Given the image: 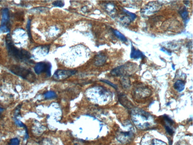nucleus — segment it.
Returning a JSON list of instances; mask_svg holds the SVG:
<instances>
[{
	"mask_svg": "<svg viewBox=\"0 0 193 145\" xmlns=\"http://www.w3.org/2000/svg\"><path fill=\"white\" fill-rule=\"evenodd\" d=\"M137 65L133 63H129L114 68L110 72L113 76H128L134 73L137 69Z\"/></svg>",
	"mask_w": 193,
	"mask_h": 145,
	"instance_id": "3",
	"label": "nucleus"
},
{
	"mask_svg": "<svg viewBox=\"0 0 193 145\" xmlns=\"http://www.w3.org/2000/svg\"><path fill=\"white\" fill-rule=\"evenodd\" d=\"M10 71L17 76L26 79L29 82H33L35 79V75L32 71L19 65H13L11 67Z\"/></svg>",
	"mask_w": 193,
	"mask_h": 145,
	"instance_id": "4",
	"label": "nucleus"
},
{
	"mask_svg": "<svg viewBox=\"0 0 193 145\" xmlns=\"http://www.w3.org/2000/svg\"><path fill=\"white\" fill-rule=\"evenodd\" d=\"M174 89L178 92H182L185 88V84L183 81L178 80L174 84Z\"/></svg>",
	"mask_w": 193,
	"mask_h": 145,
	"instance_id": "14",
	"label": "nucleus"
},
{
	"mask_svg": "<svg viewBox=\"0 0 193 145\" xmlns=\"http://www.w3.org/2000/svg\"><path fill=\"white\" fill-rule=\"evenodd\" d=\"M101 81H102L105 82V83L108 84L110 85V86H111V87H112L114 88V89H117V86H116V85H115L114 84L112 83V82L109 81H108L106 80H101Z\"/></svg>",
	"mask_w": 193,
	"mask_h": 145,
	"instance_id": "25",
	"label": "nucleus"
},
{
	"mask_svg": "<svg viewBox=\"0 0 193 145\" xmlns=\"http://www.w3.org/2000/svg\"><path fill=\"white\" fill-rule=\"evenodd\" d=\"M130 57L132 59H139L140 58L142 59L144 57V56L141 51L138 49H136L132 45Z\"/></svg>",
	"mask_w": 193,
	"mask_h": 145,
	"instance_id": "12",
	"label": "nucleus"
},
{
	"mask_svg": "<svg viewBox=\"0 0 193 145\" xmlns=\"http://www.w3.org/2000/svg\"><path fill=\"white\" fill-rule=\"evenodd\" d=\"M153 145H166V144L164 142L158 140H153Z\"/></svg>",
	"mask_w": 193,
	"mask_h": 145,
	"instance_id": "23",
	"label": "nucleus"
},
{
	"mask_svg": "<svg viewBox=\"0 0 193 145\" xmlns=\"http://www.w3.org/2000/svg\"><path fill=\"white\" fill-rule=\"evenodd\" d=\"M135 94L140 98H144L150 96L151 92L150 89L144 87L137 88L135 91Z\"/></svg>",
	"mask_w": 193,
	"mask_h": 145,
	"instance_id": "11",
	"label": "nucleus"
},
{
	"mask_svg": "<svg viewBox=\"0 0 193 145\" xmlns=\"http://www.w3.org/2000/svg\"><path fill=\"white\" fill-rule=\"evenodd\" d=\"M134 134L130 131L128 132H120L117 135V139L120 143L125 144H127L133 140Z\"/></svg>",
	"mask_w": 193,
	"mask_h": 145,
	"instance_id": "9",
	"label": "nucleus"
},
{
	"mask_svg": "<svg viewBox=\"0 0 193 145\" xmlns=\"http://www.w3.org/2000/svg\"><path fill=\"white\" fill-rule=\"evenodd\" d=\"M180 13V15L183 19L185 21H187L188 19L189 13L186 9L185 8H184L183 9L181 10Z\"/></svg>",
	"mask_w": 193,
	"mask_h": 145,
	"instance_id": "18",
	"label": "nucleus"
},
{
	"mask_svg": "<svg viewBox=\"0 0 193 145\" xmlns=\"http://www.w3.org/2000/svg\"><path fill=\"white\" fill-rule=\"evenodd\" d=\"M120 82L122 86L125 89H128L130 87V81L128 76H122Z\"/></svg>",
	"mask_w": 193,
	"mask_h": 145,
	"instance_id": "13",
	"label": "nucleus"
},
{
	"mask_svg": "<svg viewBox=\"0 0 193 145\" xmlns=\"http://www.w3.org/2000/svg\"><path fill=\"white\" fill-rule=\"evenodd\" d=\"M160 6L157 3L150 2L141 9V13L144 16L151 15L159 10Z\"/></svg>",
	"mask_w": 193,
	"mask_h": 145,
	"instance_id": "8",
	"label": "nucleus"
},
{
	"mask_svg": "<svg viewBox=\"0 0 193 145\" xmlns=\"http://www.w3.org/2000/svg\"><path fill=\"white\" fill-rule=\"evenodd\" d=\"M122 10L123 12H124V13H125L126 15H128V16L130 17L132 21H134V20L136 19L137 16H136L135 14L132 13L130 12V11L126 10L124 9H123Z\"/></svg>",
	"mask_w": 193,
	"mask_h": 145,
	"instance_id": "19",
	"label": "nucleus"
},
{
	"mask_svg": "<svg viewBox=\"0 0 193 145\" xmlns=\"http://www.w3.org/2000/svg\"><path fill=\"white\" fill-rule=\"evenodd\" d=\"M30 24H31V20H29L27 22V29L28 30V35L30 38H32V35L30 32Z\"/></svg>",
	"mask_w": 193,
	"mask_h": 145,
	"instance_id": "26",
	"label": "nucleus"
},
{
	"mask_svg": "<svg viewBox=\"0 0 193 145\" xmlns=\"http://www.w3.org/2000/svg\"><path fill=\"white\" fill-rule=\"evenodd\" d=\"M113 33L120 40L123 41V42H126L127 41V38L122 34L119 31L117 30H113Z\"/></svg>",
	"mask_w": 193,
	"mask_h": 145,
	"instance_id": "16",
	"label": "nucleus"
},
{
	"mask_svg": "<svg viewBox=\"0 0 193 145\" xmlns=\"http://www.w3.org/2000/svg\"><path fill=\"white\" fill-rule=\"evenodd\" d=\"M44 96L45 99H51L56 98V95L55 92L52 91H49L45 93L44 94Z\"/></svg>",
	"mask_w": 193,
	"mask_h": 145,
	"instance_id": "17",
	"label": "nucleus"
},
{
	"mask_svg": "<svg viewBox=\"0 0 193 145\" xmlns=\"http://www.w3.org/2000/svg\"><path fill=\"white\" fill-rule=\"evenodd\" d=\"M76 72L77 71L74 70H58L54 73L53 78L56 80H63L75 75Z\"/></svg>",
	"mask_w": 193,
	"mask_h": 145,
	"instance_id": "6",
	"label": "nucleus"
},
{
	"mask_svg": "<svg viewBox=\"0 0 193 145\" xmlns=\"http://www.w3.org/2000/svg\"><path fill=\"white\" fill-rule=\"evenodd\" d=\"M3 109H2V108H1V107H0V113H1V112H2V111H3Z\"/></svg>",
	"mask_w": 193,
	"mask_h": 145,
	"instance_id": "30",
	"label": "nucleus"
},
{
	"mask_svg": "<svg viewBox=\"0 0 193 145\" xmlns=\"http://www.w3.org/2000/svg\"><path fill=\"white\" fill-rule=\"evenodd\" d=\"M165 128L166 129V131L167 133H168L169 135H172L174 133V132L173 130V129L170 127L169 126H168V125H165L164 126Z\"/></svg>",
	"mask_w": 193,
	"mask_h": 145,
	"instance_id": "21",
	"label": "nucleus"
},
{
	"mask_svg": "<svg viewBox=\"0 0 193 145\" xmlns=\"http://www.w3.org/2000/svg\"><path fill=\"white\" fill-rule=\"evenodd\" d=\"M119 99L121 104L127 109H130L134 107L133 105L124 94H120L119 97Z\"/></svg>",
	"mask_w": 193,
	"mask_h": 145,
	"instance_id": "10",
	"label": "nucleus"
},
{
	"mask_svg": "<svg viewBox=\"0 0 193 145\" xmlns=\"http://www.w3.org/2000/svg\"><path fill=\"white\" fill-rule=\"evenodd\" d=\"M52 5L55 7H62L65 5V3L63 1H55L53 2Z\"/></svg>",
	"mask_w": 193,
	"mask_h": 145,
	"instance_id": "20",
	"label": "nucleus"
},
{
	"mask_svg": "<svg viewBox=\"0 0 193 145\" xmlns=\"http://www.w3.org/2000/svg\"><path fill=\"white\" fill-rule=\"evenodd\" d=\"M15 123H16V124H18V126L21 127H25V125H24L23 124L22 122L20 121H19L18 120H15Z\"/></svg>",
	"mask_w": 193,
	"mask_h": 145,
	"instance_id": "28",
	"label": "nucleus"
},
{
	"mask_svg": "<svg viewBox=\"0 0 193 145\" xmlns=\"http://www.w3.org/2000/svg\"><path fill=\"white\" fill-rule=\"evenodd\" d=\"M106 58L104 56L99 55L96 58L95 64L97 66H100L103 65L106 61Z\"/></svg>",
	"mask_w": 193,
	"mask_h": 145,
	"instance_id": "15",
	"label": "nucleus"
},
{
	"mask_svg": "<svg viewBox=\"0 0 193 145\" xmlns=\"http://www.w3.org/2000/svg\"><path fill=\"white\" fill-rule=\"evenodd\" d=\"M2 20L0 27V33H8L10 32L9 28L7 26L9 20V11L7 8L3 10Z\"/></svg>",
	"mask_w": 193,
	"mask_h": 145,
	"instance_id": "7",
	"label": "nucleus"
},
{
	"mask_svg": "<svg viewBox=\"0 0 193 145\" xmlns=\"http://www.w3.org/2000/svg\"><path fill=\"white\" fill-rule=\"evenodd\" d=\"M131 116L135 126L140 130L148 129L154 123L152 116L141 109H134L131 112Z\"/></svg>",
	"mask_w": 193,
	"mask_h": 145,
	"instance_id": "1",
	"label": "nucleus"
},
{
	"mask_svg": "<svg viewBox=\"0 0 193 145\" xmlns=\"http://www.w3.org/2000/svg\"><path fill=\"white\" fill-rule=\"evenodd\" d=\"M6 44L9 54L15 59L20 61H27L30 59L31 55L28 51L19 49L14 45L9 34L6 38Z\"/></svg>",
	"mask_w": 193,
	"mask_h": 145,
	"instance_id": "2",
	"label": "nucleus"
},
{
	"mask_svg": "<svg viewBox=\"0 0 193 145\" xmlns=\"http://www.w3.org/2000/svg\"><path fill=\"white\" fill-rule=\"evenodd\" d=\"M160 50L162 51V52L165 53L167 54L168 55H171V53L170 52H169L168 50H167L165 48H162L160 49Z\"/></svg>",
	"mask_w": 193,
	"mask_h": 145,
	"instance_id": "27",
	"label": "nucleus"
},
{
	"mask_svg": "<svg viewBox=\"0 0 193 145\" xmlns=\"http://www.w3.org/2000/svg\"><path fill=\"white\" fill-rule=\"evenodd\" d=\"M175 66L173 64L172 65V69H173V70H175Z\"/></svg>",
	"mask_w": 193,
	"mask_h": 145,
	"instance_id": "29",
	"label": "nucleus"
},
{
	"mask_svg": "<svg viewBox=\"0 0 193 145\" xmlns=\"http://www.w3.org/2000/svg\"><path fill=\"white\" fill-rule=\"evenodd\" d=\"M164 119L167 123L169 124V126H171L174 124V121L171 118L169 117L166 115H164Z\"/></svg>",
	"mask_w": 193,
	"mask_h": 145,
	"instance_id": "22",
	"label": "nucleus"
},
{
	"mask_svg": "<svg viewBox=\"0 0 193 145\" xmlns=\"http://www.w3.org/2000/svg\"><path fill=\"white\" fill-rule=\"evenodd\" d=\"M19 141L16 138L11 139L10 141V145H19Z\"/></svg>",
	"mask_w": 193,
	"mask_h": 145,
	"instance_id": "24",
	"label": "nucleus"
},
{
	"mask_svg": "<svg viewBox=\"0 0 193 145\" xmlns=\"http://www.w3.org/2000/svg\"><path fill=\"white\" fill-rule=\"evenodd\" d=\"M52 67V65L50 63L40 62L35 65L34 70L35 73L39 75L42 72H45L47 76H50Z\"/></svg>",
	"mask_w": 193,
	"mask_h": 145,
	"instance_id": "5",
	"label": "nucleus"
}]
</instances>
